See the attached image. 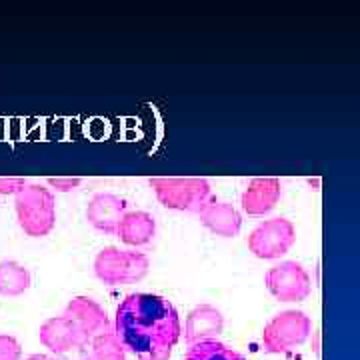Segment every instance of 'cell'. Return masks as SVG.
<instances>
[{"mask_svg":"<svg viewBox=\"0 0 360 360\" xmlns=\"http://www.w3.org/2000/svg\"><path fill=\"white\" fill-rule=\"evenodd\" d=\"M224 330V316L212 304H200L188 312L186 326H184V340L186 345H196L202 340H217Z\"/></svg>","mask_w":360,"mask_h":360,"instance_id":"12","label":"cell"},{"mask_svg":"<svg viewBox=\"0 0 360 360\" xmlns=\"http://www.w3.org/2000/svg\"><path fill=\"white\" fill-rule=\"evenodd\" d=\"M200 222L206 229L219 236L232 238L236 236L243 229V217L240 212L229 202H220L217 198H212L208 205L200 210Z\"/></svg>","mask_w":360,"mask_h":360,"instance_id":"13","label":"cell"},{"mask_svg":"<svg viewBox=\"0 0 360 360\" xmlns=\"http://www.w3.org/2000/svg\"><path fill=\"white\" fill-rule=\"evenodd\" d=\"M89 347L86 360H127V350L122 348L112 330L92 338Z\"/></svg>","mask_w":360,"mask_h":360,"instance_id":"17","label":"cell"},{"mask_svg":"<svg viewBox=\"0 0 360 360\" xmlns=\"http://www.w3.org/2000/svg\"><path fill=\"white\" fill-rule=\"evenodd\" d=\"M312 321L302 310H284L270 319L262 328V347L270 354H284L309 340Z\"/></svg>","mask_w":360,"mask_h":360,"instance_id":"5","label":"cell"},{"mask_svg":"<svg viewBox=\"0 0 360 360\" xmlns=\"http://www.w3.org/2000/svg\"><path fill=\"white\" fill-rule=\"evenodd\" d=\"M28 184L25 176H0V194L2 196H16Z\"/></svg>","mask_w":360,"mask_h":360,"instance_id":"19","label":"cell"},{"mask_svg":"<svg viewBox=\"0 0 360 360\" xmlns=\"http://www.w3.org/2000/svg\"><path fill=\"white\" fill-rule=\"evenodd\" d=\"M30 272L16 260L0 262V296H20L30 288Z\"/></svg>","mask_w":360,"mask_h":360,"instance_id":"15","label":"cell"},{"mask_svg":"<svg viewBox=\"0 0 360 360\" xmlns=\"http://www.w3.org/2000/svg\"><path fill=\"white\" fill-rule=\"evenodd\" d=\"M40 342L51 350L54 356H60L75 348L89 347V340L78 330V326L68 316H51L42 322L39 330Z\"/></svg>","mask_w":360,"mask_h":360,"instance_id":"8","label":"cell"},{"mask_svg":"<svg viewBox=\"0 0 360 360\" xmlns=\"http://www.w3.org/2000/svg\"><path fill=\"white\" fill-rule=\"evenodd\" d=\"M264 284L270 295L281 302H302L309 298L312 290L310 274L295 260H286L269 269Z\"/></svg>","mask_w":360,"mask_h":360,"instance_id":"7","label":"cell"},{"mask_svg":"<svg viewBox=\"0 0 360 360\" xmlns=\"http://www.w3.org/2000/svg\"><path fill=\"white\" fill-rule=\"evenodd\" d=\"M25 360H56V356H49V354H30Z\"/></svg>","mask_w":360,"mask_h":360,"instance_id":"22","label":"cell"},{"mask_svg":"<svg viewBox=\"0 0 360 360\" xmlns=\"http://www.w3.org/2000/svg\"><path fill=\"white\" fill-rule=\"evenodd\" d=\"M22 347L13 335H0V360H20Z\"/></svg>","mask_w":360,"mask_h":360,"instance_id":"18","label":"cell"},{"mask_svg":"<svg viewBox=\"0 0 360 360\" xmlns=\"http://www.w3.org/2000/svg\"><path fill=\"white\" fill-rule=\"evenodd\" d=\"M112 333L139 360H168L182 326L179 310L165 296L132 292L116 309Z\"/></svg>","mask_w":360,"mask_h":360,"instance_id":"1","label":"cell"},{"mask_svg":"<svg viewBox=\"0 0 360 360\" xmlns=\"http://www.w3.org/2000/svg\"><path fill=\"white\" fill-rule=\"evenodd\" d=\"M182 360H246L240 352H236L229 345L220 340H202L191 345Z\"/></svg>","mask_w":360,"mask_h":360,"instance_id":"16","label":"cell"},{"mask_svg":"<svg viewBox=\"0 0 360 360\" xmlns=\"http://www.w3.org/2000/svg\"><path fill=\"white\" fill-rule=\"evenodd\" d=\"M158 202L168 210L200 214L214 196L208 180L200 176H155L148 180Z\"/></svg>","mask_w":360,"mask_h":360,"instance_id":"2","label":"cell"},{"mask_svg":"<svg viewBox=\"0 0 360 360\" xmlns=\"http://www.w3.org/2000/svg\"><path fill=\"white\" fill-rule=\"evenodd\" d=\"M148 269L150 260L146 255L136 250H120L116 246H106L94 258L96 278L110 286L141 283L148 274Z\"/></svg>","mask_w":360,"mask_h":360,"instance_id":"4","label":"cell"},{"mask_svg":"<svg viewBox=\"0 0 360 360\" xmlns=\"http://www.w3.org/2000/svg\"><path fill=\"white\" fill-rule=\"evenodd\" d=\"M156 234V220L144 210H127L120 220L116 236L129 246H144Z\"/></svg>","mask_w":360,"mask_h":360,"instance_id":"14","label":"cell"},{"mask_svg":"<svg viewBox=\"0 0 360 360\" xmlns=\"http://www.w3.org/2000/svg\"><path fill=\"white\" fill-rule=\"evenodd\" d=\"M89 356V347H82V348H75V350H70V352H65V354H60V356H56V360H86Z\"/></svg>","mask_w":360,"mask_h":360,"instance_id":"21","label":"cell"},{"mask_svg":"<svg viewBox=\"0 0 360 360\" xmlns=\"http://www.w3.org/2000/svg\"><path fill=\"white\" fill-rule=\"evenodd\" d=\"M46 182L51 188L58 191V193H70L82 184V179L80 176H51Z\"/></svg>","mask_w":360,"mask_h":360,"instance_id":"20","label":"cell"},{"mask_svg":"<svg viewBox=\"0 0 360 360\" xmlns=\"http://www.w3.org/2000/svg\"><path fill=\"white\" fill-rule=\"evenodd\" d=\"M63 314L77 324L78 330L89 340V345L92 338L112 330L103 307L89 296H75L72 300H68Z\"/></svg>","mask_w":360,"mask_h":360,"instance_id":"9","label":"cell"},{"mask_svg":"<svg viewBox=\"0 0 360 360\" xmlns=\"http://www.w3.org/2000/svg\"><path fill=\"white\" fill-rule=\"evenodd\" d=\"M14 210L18 226L32 238H42L54 231L56 198L51 188L42 184H26L14 196Z\"/></svg>","mask_w":360,"mask_h":360,"instance_id":"3","label":"cell"},{"mask_svg":"<svg viewBox=\"0 0 360 360\" xmlns=\"http://www.w3.org/2000/svg\"><path fill=\"white\" fill-rule=\"evenodd\" d=\"M127 212V200L110 193H98L86 206V220L92 229L104 234H116V229Z\"/></svg>","mask_w":360,"mask_h":360,"instance_id":"11","label":"cell"},{"mask_svg":"<svg viewBox=\"0 0 360 360\" xmlns=\"http://www.w3.org/2000/svg\"><path fill=\"white\" fill-rule=\"evenodd\" d=\"M296 243V229L288 219H270L260 222L248 236L250 252L260 260L284 257Z\"/></svg>","mask_w":360,"mask_h":360,"instance_id":"6","label":"cell"},{"mask_svg":"<svg viewBox=\"0 0 360 360\" xmlns=\"http://www.w3.org/2000/svg\"><path fill=\"white\" fill-rule=\"evenodd\" d=\"M283 194V184L274 176H258L248 182L240 196V205L248 217H264L278 205Z\"/></svg>","mask_w":360,"mask_h":360,"instance_id":"10","label":"cell"}]
</instances>
